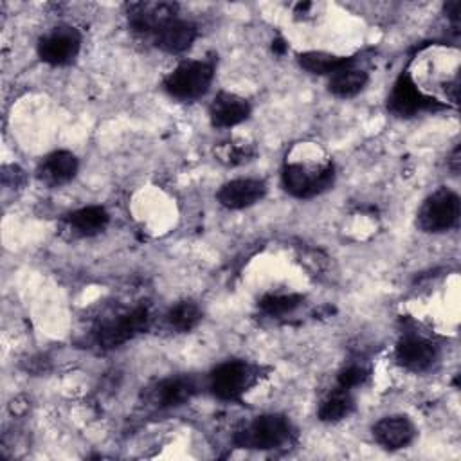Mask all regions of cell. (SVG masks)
Returning <instances> with one entry per match:
<instances>
[{
	"mask_svg": "<svg viewBox=\"0 0 461 461\" xmlns=\"http://www.w3.org/2000/svg\"><path fill=\"white\" fill-rule=\"evenodd\" d=\"M290 438V423L281 414H263L234 434L240 448L270 450L281 447Z\"/></svg>",
	"mask_w": 461,
	"mask_h": 461,
	"instance_id": "obj_1",
	"label": "cell"
},
{
	"mask_svg": "<svg viewBox=\"0 0 461 461\" xmlns=\"http://www.w3.org/2000/svg\"><path fill=\"white\" fill-rule=\"evenodd\" d=\"M212 81V65L205 61H184L164 79L169 95L191 101L203 95Z\"/></svg>",
	"mask_w": 461,
	"mask_h": 461,
	"instance_id": "obj_2",
	"label": "cell"
},
{
	"mask_svg": "<svg viewBox=\"0 0 461 461\" xmlns=\"http://www.w3.org/2000/svg\"><path fill=\"white\" fill-rule=\"evenodd\" d=\"M459 218V196L441 187L434 191L418 212V223L427 232H443L456 225Z\"/></svg>",
	"mask_w": 461,
	"mask_h": 461,
	"instance_id": "obj_3",
	"label": "cell"
},
{
	"mask_svg": "<svg viewBox=\"0 0 461 461\" xmlns=\"http://www.w3.org/2000/svg\"><path fill=\"white\" fill-rule=\"evenodd\" d=\"M254 369L241 360L220 364L209 378L211 393L220 400H240L241 394L254 384Z\"/></svg>",
	"mask_w": 461,
	"mask_h": 461,
	"instance_id": "obj_4",
	"label": "cell"
},
{
	"mask_svg": "<svg viewBox=\"0 0 461 461\" xmlns=\"http://www.w3.org/2000/svg\"><path fill=\"white\" fill-rule=\"evenodd\" d=\"M333 176V164H326L317 171H310L303 164H286L281 173L283 187L297 198H310L326 191L331 187Z\"/></svg>",
	"mask_w": 461,
	"mask_h": 461,
	"instance_id": "obj_5",
	"label": "cell"
},
{
	"mask_svg": "<svg viewBox=\"0 0 461 461\" xmlns=\"http://www.w3.org/2000/svg\"><path fill=\"white\" fill-rule=\"evenodd\" d=\"M81 38L72 27H58L38 41V56L49 65H65L79 50Z\"/></svg>",
	"mask_w": 461,
	"mask_h": 461,
	"instance_id": "obj_6",
	"label": "cell"
},
{
	"mask_svg": "<svg viewBox=\"0 0 461 461\" xmlns=\"http://www.w3.org/2000/svg\"><path fill=\"white\" fill-rule=\"evenodd\" d=\"M148 324H149L148 310L142 306L135 308L130 313L121 315L117 321H110L103 324L97 331V342L106 349L121 346L131 337H135L137 333L144 331Z\"/></svg>",
	"mask_w": 461,
	"mask_h": 461,
	"instance_id": "obj_7",
	"label": "cell"
},
{
	"mask_svg": "<svg viewBox=\"0 0 461 461\" xmlns=\"http://www.w3.org/2000/svg\"><path fill=\"white\" fill-rule=\"evenodd\" d=\"M387 106L393 113L400 117H411L421 110L439 108L436 99H430L425 94H421L407 74H402L394 83Z\"/></svg>",
	"mask_w": 461,
	"mask_h": 461,
	"instance_id": "obj_8",
	"label": "cell"
},
{
	"mask_svg": "<svg viewBox=\"0 0 461 461\" xmlns=\"http://www.w3.org/2000/svg\"><path fill=\"white\" fill-rule=\"evenodd\" d=\"M130 25L135 32L155 34L162 25L176 18V4L139 2L130 5Z\"/></svg>",
	"mask_w": 461,
	"mask_h": 461,
	"instance_id": "obj_9",
	"label": "cell"
},
{
	"mask_svg": "<svg viewBox=\"0 0 461 461\" xmlns=\"http://www.w3.org/2000/svg\"><path fill=\"white\" fill-rule=\"evenodd\" d=\"M265 184L256 178H238L227 182L218 191V202L227 209H243L254 205L265 196Z\"/></svg>",
	"mask_w": 461,
	"mask_h": 461,
	"instance_id": "obj_10",
	"label": "cell"
},
{
	"mask_svg": "<svg viewBox=\"0 0 461 461\" xmlns=\"http://www.w3.org/2000/svg\"><path fill=\"white\" fill-rule=\"evenodd\" d=\"M373 436L384 448L396 450L414 439L416 429L407 416H385L373 427Z\"/></svg>",
	"mask_w": 461,
	"mask_h": 461,
	"instance_id": "obj_11",
	"label": "cell"
},
{
	"mask_svg": "<svg viewBox=\"0 0 461 461\" xmlns=\"http://www.w3.org/2000/svg\"><path fill=\"white\" fill-rule=\"evenodd\" d=\"M249 113H250L249 103L243 97L229 92H220L209 108L211 122L218 128L236 126L243 122L249 117Z\"/></svg>",
	"mask_w": 461,
	"mask_h": 461,
	"instance_id": "obj_12",
	"label": "cell"
},
{
	"mask_svg": "<svg viewBox=\"0 0 461 461\" xmlns=\"http://www.w3.org/2000/svg\"><path fill=\"white\" fill-rule=\"evenodd\" d=\"M436 358V348L421 337H403L396 346V360L409 371H425Z\"/></svg>",
	"mask_w": 461,
	"mask_h": 461,
	"instance_id": "obj_13",
	"label": "cell"
},
{
	"mask_svg": "<svg viewBox=\"0 0 461 461\" xmlns=\"http://www.w3.org/2000/svg\"><path fill=\"white\" fill-rule=\"evenodd\" d=\"M196 38V27L191 22L173 18L166 25H162L155 34V45L166 52L178 54L187 50Z\"/></svg>",
	"mask_w": 461,
	"mask_h": 461,
	"instance_id": "obj_14",
	"label": "cell"
},
{
	"mask_svg": "<svg viewBox=\"0 0 461 461\" xmlns=\"http://www.w3.org/2000/svg\"><path fill=\"white\" fill-rule=\"evenodd\" d=\"M38 173L40 178L49 185L65 184L77 173V158L67 149H58L43 158Z\"/></svg>",
	"mask_w": 461,
	"mask_h": 461,
	"instance_id": "obj_15",
	"label": "cell"
},
{
	"mask_svg": "<svg viewBox=\"0 0 461 461\" xmlns=\"http://www.w3.org/2000/svg\"><path fill=\"white\" fill-rule=\"evenodd\" d=\"M196 393V384L187 376L167 378L157 387V400L162 407H176L191 400Z\"/></svg>",
	"mask_w": 461,
	"mask_h": 461,
	"instance_id": "obj_16",
	"label": "cell"
},
{
	"mask_svg": "<svg viewBox=\"0 0 461 461\" xmlns=\"http://www.w3.org/2000/svg\"><path fill=\"white\" fill-rule=\"evenodd\" d=\"M108 212L99 205H88L68 214V225L81 236H92L101 232L108 225Z\"/></svg>",
	"mask_w": 461,
	"mask_h": 461,
	"instance_id": "obj_17",
	"label": "cell"
},
{
	"mask_svg": "<svg viewBox=\"0 0 461 461\" xmlns=\"http://www.w3.org/2000/svg\"><path fill=\"white\" fill-rule=\"evenodd\" d=\"M299 65L312 74H335L351 65V58L335 56L330 52H303L297 58Z\"/></svg>",
	"mask_w": 461,
	"mask_h": 461,
	"instance_id": "obj_18",
	"label": "cell"
},
{
	"mask_svg": "<svg viewBox=\"0 0 461 461\" xmlns=\"http://www.w3.org/2000/svg\"><path fill=\"white\" fill-rule=\"evenodd\" d=\"M367 83V74L358 68L346 67L335 74H331V79L328 83L330 92L337 97H353L357 95Z\"/></svg>",
	"mask_w": 461,
	"mask_h": 461,
	"instance_id": "obj_19",
	"label": "cell"
},
{
	"mask_svg": "<svg viewBox=\"0 0 461 461\" xmlns=\"http://www.w3.org/2000/svg\"><path fill=\"white\" fill-rule=\"evenodd\" d=\"M353 398L349 394V389L339 387L335 393H331L319 407V418L322 421H339L346 418L353 411Z\"/></svg>",
	"mask_w": 461,
	"mask_h": 461,
	"instance_id": "obj_20",
	"label": "cell"
},
{
	"mask_svg": "<svg viewBox=\"0 0 461 461\" xmlns=\"http://www.w3.org/2000/svg\"><path fill=\"white\" fill-rule=\"evenodd\" d=\"M200 319H202V312L191 301H182L175 304L167 313V322L171 324V328L178 331L193 330L200 322Z\"/></svg>",
	"mask_w": 461,
	"mask_h": 461,
	"instance_id": "obj_21",
	"label": "cell"
},
{
	"mask_svg": "<svg viewBox=\"0 0 461 461\" xmlns=\"http://www.w3.org/2000/svg\"><path fill=\"white\" fill-rule=\"evenodd\" d=\"M303 297L295 294H277V295H265L259 301V308L268 315H283L295 310L301 304Z\"/></svg>",
	"mask_w": 461,
	"mask_h": 461,
	"instance_id": "obj_22",
	"label": "cell"
},
{
	"mask_svg": "<svg viewBox=\"0 0 461 461\" xmlns=\"http://www.w3.org/2000/svg\"><path fill=\"white\" fill-rule=\"evenodd\" d=\"M216 155L218 158L227 164V166H238V164H243V162H249L256 151L250 144H236V142H227V144H221L218 146L216 149Z\"/></svg>",
	"mask_w": 461,
	"mask_h": 461,
	"instance_id": "obj_23",
	"label": "cell"
},
{
	"mask_svg": "<svg viewBox=\"0 0 461 461\" xmlns=\"http://www.w3.org/2000/svg\"><path fill=\"white\" fill-rule=\"evenodd\" d=\"M366 378H367V369L366 367L348 366L339 373V387L351 389V387H357V385L364 384Z\"/></svg>",
	"mask_w": 461,
	"mask_h": 461,
	"instance_id": "obj_24",
	"label": "cell"
}]
</instances>
